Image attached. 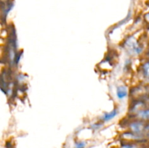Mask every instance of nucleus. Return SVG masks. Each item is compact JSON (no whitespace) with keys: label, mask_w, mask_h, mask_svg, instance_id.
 <instances>
[{"label":"nucleus","mask_w":149,"mask_h":148,"mask_svg":"<svg viewBox=\"0 0 149 148\" xmlns=\"http://www.w3.org/2000/svg\"><path fill=\"white\" fill-rule=\"evenodd\" d=\"M146 20L149 22V13H148V14H147L146 15Z\"/></svg>","instance_id":"obj_9"},{"label":"nucleus","mask_w":149,"mask_h":148,"mask_svg":"<svg viewBox=\"0 0 149 148\" xmlns=\"http://www.w3.org/2000/svg\"><path fill=\"white\" fill-rule=\"evenodd\" d=\"M116 96L119 100H124L127 96V89L125 86H120L116 89Z\"/></svg>","instance_id":"obj_4"},{"label":"nucleus","mask_w":149,"mask_h":148,"mask_svg":"<svg viewBox=\"0 0 149 148\" xmlns=\"http://www.w3.org/2000/svg\"><path fill=\"white\" fill-rule=\"evenodd\" d=\"M118 114H119V110L117 108H115L111 112L105 113L103 115V117H102V120L104 122H108L114 118L115 117H116Z\"/></svg>","instance_id":"obj_3"},{"label":"nucleus","mask_w":149,"mask_h":148,"mask_svg":"<svg viewBox=\"0 0 149 148\" xmlns=\"http://www.w3.org/2000/svg\"><path fill=\"white\" fill-rule=\"evenodd\" d=\"M138 117L142 120H149V109H145L138 113Z\"/></svg>","instance_id":"obj_5"},{"label":"nucleus","mask_w":149,"mask_h":148,"mask_svg":"<svg viewBox=\"0 0 149 148\" xmlns=\"http://www.w3.org/2000/svg\"><path fill=\"white\" fill-rule=\"evenodd\" d=\"M148 138H149V132L148 133Z\"/></svg>","instance_id":"obj_10"},{"label":"nucleus","mask_w":149,"mask_h":148,"mask_svg":"<svg viewBox=\"0 0 149 148\" xmlns=\"http://www.w3.org/2000/svg\"><path fill=\"white\" fill-rule=\"evenodd\" d=\"M125 46L127 48L128 51L133 55H139L142 52V47L137 43L133 38H130L127 40Z\"/></svg>","instance_id":"obj_1"},{"label":"nucleus","mask_w":149,"mask_h":148,"mask_svg":"<svg viewBox=\"0 0 149 148\" xmlns=\"http://www.w3.org/2000/svg\"><path fill=\"white\" fill-rule=\"evenodd\" d=\"M130 128L131 131L133 133L137 134H142L143 132L145 131L146 126L141 121H135L130 125Z\"/></svg>","instance_id":"obj_2"},{"label":"nucleus","mask_w":149,"mask_h":148,"mask_svg":"<svg viewBox=\"0 0 149 148\" xmlns=\"http://www.w3.org/2000/svg\"><path fill=\"white\" fill-rule=\"evenodd\" d=\"M121 148H140L136 144L131 142H125L121 145Z\"/></svg>","instance_id":"obj_6"},{"label":"nucleus","mask_w":149,"mask_h":148,"mask_svg":"<svg viewBox=\"0 0 149 148\" xmlns=\"http://www.w3.org/2000/svg\"><path fill=\"white\" fill-rule=\"evenodd\" d=\"M143 74L146 78H149V62L144 63L143 66Z\"/></svg>","instance_id":"obj_7"},{"label":"nucleus","mask_w":149,"mask_h":148,"mask_svg":"<svg viewBox=\"0 0 149 148\" xmlns=\"http://www.w3.org/2000/svg\"><path fill=\"white\" fill-rule=\"evenodd\" d=\"M86 142L84 141H79L75 143V148H85Z\"/></svg>","instance_id":"obj_8"}]
</instances>
